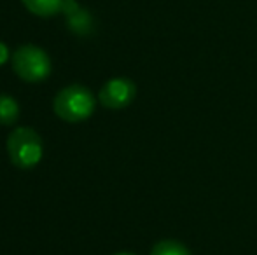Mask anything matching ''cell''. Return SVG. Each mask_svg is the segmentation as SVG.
<instances>
[{"mask_svg": "<svg viewBox=\"0 0 257 255\" xmlns=\"http://www.w3.org/2000/svg\"><path fill=\"white\" fill-rule=\"evenodd\" d=\"M96 100L86 86L72 84L61 89L53 100V110L67 123H81L93 116Z\"/></svg>", "mask_w": 257, "mask_h": 255, "instance_id": "cell-1", "label": "cell"}, {"mask_svg": "<svg viewBox=\"0 0 257 255\" xmlns=\"http://www.w3.org/2000/svg\"><path fill=\"white\" fill-rule=\"evenodd\" d=\"M7 156L20 170H32L42 159V138L32 128H16L7 136Z\"/></svg>", "mask_w": 257, "mask_h": 255, "instance_id": "cell-2", "label": "cell"}, {"mask_svg": "<svg viewBox=\"0 0 257 255\" xmlns=\"http://www.w3.org/2000/svg\"><path fill=\"white\" fill-rule=\"evenodd\" d=\"M13 70L25 82H41L51 75L53 63L49 55L37 46L25 44L14 51Z\"/></svg>", "mask_w": 257, "mask_h": 255, "instance_id": "cell-3", "label": "cell"}, {"mask_svg": "<svg viewBox=\"0 0 257 255\" xmlns=\"http://www.w3.org/2000/svg\"><path fill=\"white\" fill-rule=\"evenodd\" d=\"M137 96V86L132 79L114 77L102 86L98 93V100L103 107L112 110H121L132 105Z\"/></svg>", "mask_w": 257, "mask_h": 255, "instance_id": "cell-4", "label": "cell"}, {"mask_svg": "<svg viewBox=\"0 0 257 255\" xmlns=\"http://www.w3.org/2000/svg\"><path fill=\"white\" fill-rule=\"evenodd\" d=\"M67 16V25L75 35H89L95 28V21L89 11L82 9L81 6L74 9L72 13L65 14Z\"/></svg>", "mask_w": 257, "mask_h": 255, "instance_id": "cell-5", "label": "cell"}, {"mask_svg": "<svg viewBox=\"0 0 257 255\" xmlns=\"http://www.w3.org/2000/svg\"><path fill=\"white\" fill-rule=\"evenodd\" d=\"M21 2L32 14L41 18H51L61 13L63 7V0H21Z\"/></svg>", "mask_w": 257, "mask_h": 255, "instance_id": "cell-6", "label": "cell"}, {"mask_svg": "<svg viewBox=\"0 0 257 255\" xmlns=\"http://www.w3.org/2000/svg\"><path fill=\"white\" fill-rule=\"evenodd\" d=\"M20 117V105L9 95H0V124L13 126Z\"/></svg>", "mask_w": 257, "mask_h": 255, "instance_id": "cell-7", "label": "cell"}, {"mask_svg": "<svg viewBox=\"0 0 257 255\" xmlns=\"http://www.w3.org/2000/svg\"><path fill=\"white\" fill-rule=\"evenodd\" d=\"M151 255H191V250L175 239H163L153 246Z\"/></svg>", "mask_w": 257, "mask_h": 255, "instance_id": "cell-8", "label": "cell"}, {"mask_svg": "<svg viewBox=\"0 0 257 255\" xmlns=\"http://www.w3.org/2000/svg\"><path fill=\"white\" fill-rule=\"evenodd\" d=\"M9 60V48L4 42H0V67Z\"/></svg>", "mask_w": 257, "mask_h": 255, "instance_id": "cell-9", "label": "cell"}, {"mask_svg": "<svg viewBox=\"0 0 257 255\" xmlns=\"http://www.w3.org/2000/svg\"><path fill=\"white\" fill-rule=\"evenodd\" d=\"M114 255H135V253H130V252H119V253H114Z\"/></svg>", "mask_w": 257, "mask_h": 255, "instance_id": "cell-10", "label": "cell"}]
</instances>
